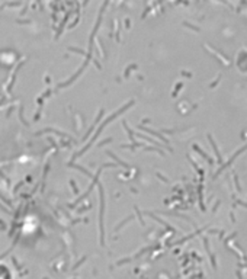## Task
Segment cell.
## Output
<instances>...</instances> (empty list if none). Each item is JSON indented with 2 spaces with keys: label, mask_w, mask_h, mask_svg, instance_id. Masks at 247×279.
<instances>
[{
  "label": "cell",
  "mask_w": 247,
  "mask_h": 279,
  "mask_svg": "<svg viewBox=\"0 0 247 279\" xmlns=\"http://www.w3.org/2000/svg\"><path fill=\"white\" fill-rule=\"evenodd\" d=\"M237 276H238V279H243V278H241V275L238 273V272H237Z\"/></svg>",
  "instance_id": "1"
}]
</instances>
